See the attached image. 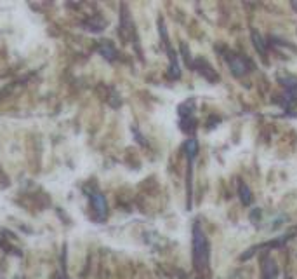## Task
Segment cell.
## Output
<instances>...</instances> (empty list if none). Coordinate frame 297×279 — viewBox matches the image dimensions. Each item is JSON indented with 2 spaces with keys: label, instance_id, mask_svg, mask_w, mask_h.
<instances>
[{
  "label": "cell",
  "instance_id": "1",
  "mask_svg": "<svg viewBox=\"0 0 297 279\" xmlns=\"http://www.w3.org/2000/svg\"><path fill=\"white\" fill-rule=\"evenodd\" d=\"M93 201H94V206H96V210L99 211V215L101 217H104L106 215V204H104V199H102L99 194H93Z\"/></svg>",
  "mask_w": 297,
  "mask_h": 279
}]
</instances>
